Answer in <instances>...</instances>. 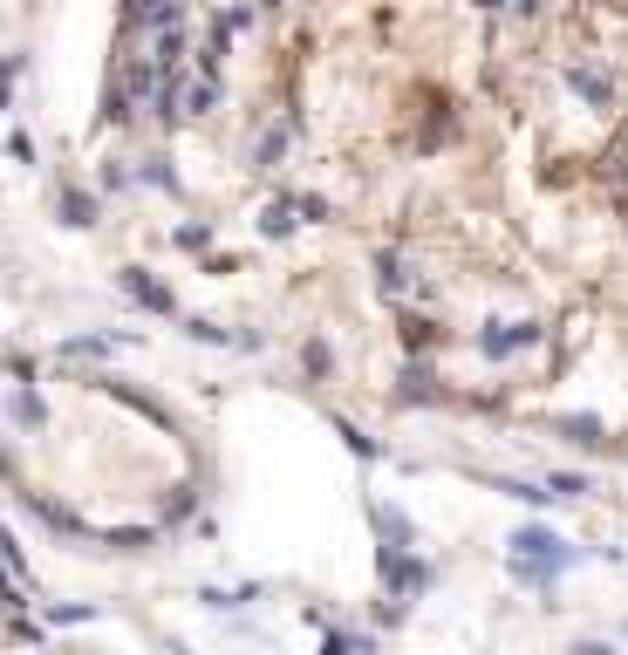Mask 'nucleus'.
<instances>
[{"mask_svg": "<svg viewBox=\"0 0 628 655\" xmlns=\"http://www.w3.org/2000/svg\"><path fill=\"white\" fill-rule=\"evenodd\" d=\"M519 574H560V567H567V553H560V540H553V533H519Z\"/></svg>", "mask_w": 628, "mask_h": 655, "instance_id": "obj_1", "label": "nucleus"}, {"mask_svg": "<svg viewBox=\"0 0 628 655\" xmlns=\"http://www.w3.org/2000/svg\"><path fill=\"white\" fill-rule=\"evenodd\" d=\"M321 655H355V642H349V635H328V649H321Z\"/></svg>", "mask_w": 628, "mask_h": 655, "instance_id": "obj_2", "label": "nucleus"}]
</instances>
